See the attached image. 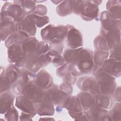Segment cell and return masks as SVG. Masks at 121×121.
<instances>
[{
  "instance_id": "cell-1",
  "label": "cell",
  "mask_w": 121,
  "mask_h": 121,
  "mask_svg": "<svg viewBox=\"0 0 121 121\" xmlns=\"http://www.w3.org/2000/svg\"><path fill=\"white\" fill-rule=\"evenodd\" d=\"M92 72L98 83L99 93L107 95L113 94L116 86L114 77L105 72L101 67L93 68Z\"/></svg>"
},
{
  "instance_id": "cell-2",
  "label": "cell",
  "mask_w": 121,
  "mask_h": 121,
  "mask_svg": "<svg viewBox=\"0 0 121 121\" xmlns=\"http://www.w3.org/2000/svg\"><path fill=\"white\" fill-rule=\"evenodd\" d=\"M68 31L67 26L48 25L41 32V37L44 42L50 44L61 43L66 37Z\"/></svg>"
},
{
  "instance_id": "cell-3",
  "label": "cell",
  "mask_w": 121,
  "mask_h": 121,
  "mask_svg": "<svg viewBox=\"0 0 121 121\" xmlns=\"http://www.w3.org/2000/svg\"><path fill=\"white\" fill-rule=\"evenodd\" d=\"M70 96L62 91L57 86L52 85L44 91L43 99L53 104L60 106V109H62L65 102Z\"/></svg>"
},
{
  "instance_id": "cell-4",
  "label": "cell",
  "mask_w": 121,
  "mask_h": 121,
  "mask_svg": "<svg viewBox=\"0 0 121 121\" xmlns=\"http://www.w3.org/2000/svg\"><path fill=\"white\" fill-rule=\"evenodd\" d=\"M8 48L9 62L19 68L24 67L26 54L23 47L22 42L12 44Z\"/></svg>"
},
{
  "instance_id": "cell-5",
  "label": "cell",
  "mask_w": 121,
  "mask_h": 121,
  "mask_svg": "<svg viewBox=\"0 0 121 121\" xmlns=\"http://www.w3.org/2000/svg\"><path fill=\"white\" fill-rule=\"evenodd\" d=\"M44 92L43 89L35 83L34 80H30L23 85L21 95L25 96L33 103H36L43 99Z\"/></svg>"
},
{
  "instance_id": "cell-6",
  "label": "cell",
  "mask_w": 121,
  "mask_h": 121,
  "mask_svg": "<svg viewBox=\"0 0 121 121\" xmlns=\"http://www.w3.org/2000/svg\"><path fill=\"white\" fill-rule=\"evenodd\" d=\"M1 16H6L12 19L16 24L21 22L26 16L21 7L17 4L7 2L3 6Z\"/></svg>"
},
{
  "instance_id": "cell-7",
  "label": "cell",
  "mask_w": 121,
  "mask_h": 121,
  "mask_svg": "<svg viewBox=\"0 0 121 121\" xmlns=\"http://www.w3.org/2000/svg\"><path fill=\"white\" fill-rule=\"evenodd\" d=\"M77 86L82 91L92 95L99 93L98 85L94 76L84 75L78 80Z\"/></svg>"
},
{
  "instance_id": "cell-8",
  "label": "cell",
  "mask_w": 121,
  "mask_h": 121,
  "mask_svg": "<svg viewBox=\"0 0 121 121\" xmlns=\"http://www.w3.org/2000/svg\"><path fill=\"white\" fill-rule=\"evenodd\" d=\"M63 107L68 111L70 116L76 120L84 113L79 99L77 96L71 97L70 96L65 102Z\"/></svg>"
},
{
  "instance_id": "cell-9",
  "label": "cell",
  "mask_w": 121,
  "mask_h": 121,
  "mask_svg": "<svg viewBox=\"0 0 121 121\" xmlns=\"http://www.w3.org/2000/svg\"><path fill=\"white\" fill-rule=\"evenodd\" d=\"M35 23L33 14L26 15L19 23L17 24V31L22 32L28 37H33L36 33Z\"/></svg>"
},
{
  "instance_id": "cell-10",
  "label": "cell",
  "mask_w": 121,
  "mask_h": 121,
  "mask_svg": "<svg viewBox=\"0 0 121 121\" xmlns=\"http://www.w3.org/2000/svg\"><path fill=\"white\" fill-rule=\"evenodd\" d=\"M100 21L102 29L104 31L121 30V19H116L112 18L106 11L101 13Z\"/></svg>"
},
{
  "instance_id": "cell-11",
  "label": "cell",
  "mask_w": 121,
  "mask_h": 121,
  "mask_svg": "<svg viewBox=\"0 0 121 121\" xmlns=\"http://www.w3.org/2000/svg\"><path fill=\"white\" fill-rule=\"evenodd\" d=\"M0 17L1 38L2 41H4L6 40L14 32L17 31V24L8 17L2 16Z\"/></svg>"
},
{
  "instance_id": "cell-12",
  "label": "cell",
  "mask_w": 121,
  "mask_h": 121,
  "mask_svg": "<svg viewBox=\"0 0 121 121\" xmlns=\"http://www.w3.org/2000/svg\"><path fill=\"white\" fill-rule=\"evenodd\" d=\"M67 45L71 49L80 48L83 45L82 36L80 31L71 26L66 35Z\"/></svg>"
},
{
  "instance_id": "cell-13",
  "label": "cell",
  "mask_w": 121,
  "mask_h": 121,
  "mask_svg": "<svg viewBox=\"0 0 121 121\" xmlns=\"http://www.w3.org/2000/svg\"><path fill=\"white\" fill-rule=\"evenodd\" d=\"M15 105L23 112L29 114L32 117L36 114L34 103L23 95L16 97Z\"/></svg>"
},
{
  "instance_id": "cell-14",
  "label": "cell",
  "mask_w": 121,
  "mask_h": 121,
  "mask_svg": "<svg viewBox=\"0 0 121 121\" xmlns=\"http://www.w3.org/2000/svg\"><path fill=\"white\" fill-rule=\"evenodd\" d=\"M99 9L94 1H84V6L81 12V16L86 21H90L96 18Z\"/></svg>"
},
{
  "instance_id": "cell-15",
  "label": "cell",
  "mask_w": 121,
  "mask_h": 121,
  "mask_svg": "<svg viewBox=\"0 0 121 121\" xmlns=\"http://www.w3.org/2000/svg\"><path fill=\"white\" fill-rule=\"evenodd\" d=\"M108 112L106 109L93 105L84 112L88 121H105L108 120Z\"/></svg>"
},
{
  "instance_id": "cell-16",
  "label": "cell",
  "mask_w": 121,
  "mask_h": 121,
  "mask_svg": "<svg viewBox=\"0 0 121 121\" xmlns=\"http://www.w3.org/2000/svg\"><path fill=\"white\" fill-rule=\"evenodd\" d=\"M101 67L105 72L113 77H119L121 75V61L109 58L103 62Z\"/></svg>"
},
{
  "instance_id": "cell-17",
  "label": "cell",
  "mask_w": 121,
  "mask_h": 121,
  "mask_svg": "<svg viewBox=\"0 0 121 121\" xmlns=\"http://www.w3.org/2000/svg\"><path fill=\"white\" fill-rule=\"evenodd\" d=\"M34 81L38 87L43 89H46L52 85L51 76L44 69H41L38 72L34 78Z\"/></svg>"
},
{
  "instance_id": "cell-18",
  "label": "cell",
  "mask_w": 121,
  "mask_h": 121,
  "mask_svg": "<svg viewBox=\"0 0 121 121\" xmlns=\"http://www.w3.org/2000/svg\"><path fill=\"white\" fill-rule=\"evenodd\" d=\"M100 35L105 38L110 50L121 44V30L106 31L101 29Z\"/></svg>"
},
{
  "instance_id": "cell-19",
  "label": "cell",
  "mask_w": 121,
  "mask_h": 121,
  "mask_svg": "<svg viewBox=\"0 0 121 121\" xmlns=\"http://www.w3.org/2000/svg\"><path fill=\"white\" fill-rule=\"evenodd\" d=\"M58 76L62 78L64 82L69 85L73 84L76 81L77 77L74 76L71 72V65L66 63L60 66L56 70Z\"/></svg>"
},
{
  "instance_id": "cell-20",
  "label": "cell",
  "mask_w": 121,
  "mask_h": 121,
  "mask_svg": "<svg viewBox=\"0 0 121 121\" xmlns=\"http://www.w3.org/2000/svg\"><path fill=\"white\" fill-rule=\"evenodd\" d=\"M34 104L36 113L40 116H52L54 114V108L53 104L43 99Z\"/></svg>"
},
{
  "instance_id": "cell-21",
  "label": "cell",
  "mask_w": 121,
  "mask_h": 121,
  "mask_svg": "<svg viewBox=\"0 0 121 121\" xmlns=\"http://www.w3.org/2000/svg\"><path fill=\"white\" fill-rule=\"evenodd\" d=\"M94 95V105L106 110L112 107L113 101L110 95L98 93Z\"/></svg>"
},
{
  "instance_id": "cell-22",
  "label": "cell",
  "mask_w": 121,
  "mask_h": 121,
  "mask_svg": "<svg viewBox=\"0 0 121 121\" xmlns=\"http://www.w3.org/2000/svg\"><path fill=\"white\" fill-rule=\"evenodd\" d=\"M0 94V113L4 114L12 106L14 96L9 92Z\"/></svg>"
},
{
  "instance_id": "cell-23",
  "label": "cell",
  "mask_w": 121,
  "mask_h": 121,
  "mask_svg": "<svg viewBox=\"0 0 121 121\" xmlns=\"http://www.w3.org/2000/svg\"><path fill=\"white\" fill-rule=\"evenodd\" d=\"M79 100L83 112L87 111L94 105V95L90 93L81 92L77 96Z\"/></svg>"
},
{
  "instance_id": "cell-24",
  "label": "cell",
  "mask_w": 121,
  "mask_h": 121,
  "mask_svg": "<svg viewBox=\"0 0 121 121\" xmlns=\"http://www.w3.org/2000/svg\"><path fill=\"white\" fill-rule=\"evenodd\" d=\"M39 42L35 37H28L22 42V45L26 54L36 52Z\"/></svg>"
},
{
  "instance_id": "cell-25",
  "label": "cell",
  "mask_w": 121,
  "mask_h": 121,
  "mask_svg": "<svg viewBox=\"0 0 121 121\" xmlns=\"http://www.w3.org/2000/svg\"><path fill=\"white\" fill-rule=\"evenodd\" d=\"M121 3L119 0H110L107 3V12L112 18L121 19Z\"/></svg>"
},
{
  "instance_id": "cell-26",
  "label": "cell",
  "mask_w": 121,
  "mask_h": 121,
  "mask_svg": "<svg viewBox=\"0 0 121 121\" xmlns=\"http://www.w3.org/2000/svg\"><path fill=\"white\" fill-rule=\"evenodd\" d=\"M18 68H19L12 64L7 67L6 69H3L2 68H1V71H2L10 80L12 85L15 84L19 78L20 69Z\"/></svg>"
},
{
  "instance_id": "cell-27",
  "label": "cell",
  "mask_w": 121,
  "mask_h": 121,
  "mask_svg": "<svg viewBox=\"0 0 121 121\" xmlns=\"http://www.w3.org/2000/svg\"><path fill=\"white\" fill-rule=\"evenodd\" d=\"M28 37V36L25 33L21 31H17L9 35L6 39L5 45L7 47H9L12 44L23 42Z\"/></svg>"
},
{
  "instance_id": "cell-28",
  "label": "cell",
  "mask_w": 121,
  "mask_h": 121,
  "mask_svg": "<svg viewBox=\"0 0 121 121\" xmlns=\"http://www.w3.org/2000/svg\"><path fill=\"white\" fill-rule=\"evenodd\" d=\"M109 52L107 51L95 50L93 53V67L98 68L102 66L103 62L107 59Z\"/></svg>"
},
{
  "instance_id": "cell-29",
  "label": "cell",
  "mask_w": 121,
  "mask_h": 121,
  "mask_svg": "<svg viewBox=\"0 0 121 121\" xmlns=\"http://www.w3.org/2000/svg\"><path fill=\"white\" fill-rule=\"evenodd\" d=\"M57 12L60 16H66L73 12L72 1H63L57 7Z\"/></svg>"
},
{
  "instance_id": "cell-30",
  "label": "cell",
  "mask_w": 121,
  "mask_h": 121,
  "mask_svg": "<svg viewBox=\"0 0 121 121\" xmlns=\"http://www.w3.org/2000/svg\"><path fill=\"white\" fill-rule=\"evenodd\" d=\"M109 112H108L107 118L109 121H121V103L117 102L114 104L111 108Z\"/></svg>"
},
{
  "instance_id": "cell-31",
  "label": "cell",
  "mask_w": 121,
  "mask_h": 121,
  "mask_svg": "<svg viewBox=\"0 0 121 121\" xmlns=\"http://www.w3.org/2000/svg\"><path fill=\"white\" fill-rule=\"evenodd\" d=\"M35 1H29V0H17L14 1L15 4L19 5L26 15L30 14L34 11L36 8Z\"/></svg>"
},
{
  "instance_id": "cell-32",
  "label": "cell",
  "mask_w": 121,
  "mask_h": 121,
  "mask_svg": "<svg viewBox=\"0 0 121 121\" xmlns=\"http://www.w3.org/2000/svg\"><path fill=\"white\" fill-rule=\"evenodd\" d=\"M94 44V47L98 51L108 52L110 50L105 38L101 35L97 36L95 38Z\"/></svg>"
},
{
  "instance_id": "cell-33",
  "label": "cell",
  "mask_w": 121,
  "mask_h": 121,
  "mask_svg": "<svg viewBox=\"0 0 121 121\" xmlns=\"http://www.w3.org/2000/svg\"><path fill=\"white\" fill-rule=\"evenodd\" d=\"M12 85L10 80L1 71L0 73V93L8 91Z\"/></svg>"
},
{
  "instance_id": "cell-34",
  "label": "cell",
  "mask_w": 121,
  "mask_h": 121,
  "mask_svg": "<svg viewBox=\"0 0 121 121\" xmlns=\"http://www.w3.org/2000/svg\"><path fill=\"white\" fill-rule=\"evenodd\" d=\"M35 25L38 27H42L49 22V18L45 16H39L32 13Z\"/></svg>"
},
{
  "instance_id": "cell-35",
  "label": "cell",
  "mask_w": 121,
  "mask_h": 121,
  "mask_svg": "<svg viewBox=\"0 0 121 121\" xmlns=\"http://www.w3.org/2000/svg\"><path fill=\"white\" fill-rule=\"evenodd\" d=\"M5 118L8 121H17L18 120V112L13 106H12L6 112Z\"/></svg>"
},
{
  "instance_id": "cell-36",
  "label": "cell",
  "mask_w": 121,
  "mask_h": 121,
  "mask_svg": "<svg viewBox=\"0 0 121 121\" xmlns=\"http://www.w3.org/2000/svg\"><path fill=\"white\" fill-rule=\"evenodd\" d=\"M109 58L121 61V44L111 50Z\"/></svg>"
},
{
  "instance_id": "cell-37",
  "label": "cell",
  "mask_w": 121,
  "mask_h": 121,
  "mask_svg": "<svg viewBox=\"0 0 121 121\" xmlns=\"http://www.w3.org/2000/svg\"><path fill=\"white\" fill-rule=\"evenodd\" d=\"M84 1H72L73 12L77 15H80L84 6Z\"/></svg>"
},
{
  "instance_id": "cell-38",
  "label": "cell",
  "mask_w": 121,
  "mask_h": 121,
  "mask_svg": "<svg viewBox=\"0 0 121 121\" xmlns=\"http://www.w3.org/2000/svg\"><path fill=\"white\" fill-rule=\"evenodd\" d=\"M47 12V8L45 6L42 5H38L36 7V8L33 14L39 16H45Z\"/></svg>"
},
{
  "instance_id": "cell-39",
  "label": "cell",
  "mask_w": 121,
  "mask_h": 121,
  "mask_svg": "<svg viewBox=\"0 0 121 121\" xmlns=\"http://www.w3.org/2000/svg\"><path fill=\"white\" fill-rule=\"evenodd\" d=\"M59 88L65 93L70 95L72 93V87L71 86V85H69L65 82L63 83L60 85Z\"/></svg>"
},
{
  "instance_id": "cell-40",
  "label": "cell",
  "mask_w": 121,
  "mask_h": 121,
  "mask_svg": "<svg viewBox=\"0 0 121 121\" xmlns=\"http://www.w3.org/2000/svg\"><path fill=\"white\" fill-rule=\"evenodd\" d=\"M113 94L114 95L116 101L120 102H121V91H120V87L118 86L117 88L115 89Z\"/></svg>"
},
{
  "instance_id": "cell-41",
  "label": "cell",
  "mask_w": 121,
  "mask_h": 121,
  "mask_svg": "<svg viewBox=\"0 0 121 121\" xmlns=\"http://www.w3.org/2000/svg\"><path fill=\"white\" fill-rule=\"evenodd\" d=\"M20 118V121H30V120H32L31 118L32 117L30 115L28 114L24 113L23 112H22L21 115L19 117Z\"/></svg>"
},
{
  "instance_id": "cell-42",
  "label": "cell",
  "mask_w": 121,
  "mask_h": 121,
  "mask_svg": "<svg viewBox=\"0 0 121 121\" xmlns=\"http://www.w3.org/2000/svg\"><path fill=\"white\" fill-rule=\"evenodd\" d=\"M40 120H54L53 119H51V118H48V119H45V118H41L40 119Z\"/></svg>"
}]
</instances>
